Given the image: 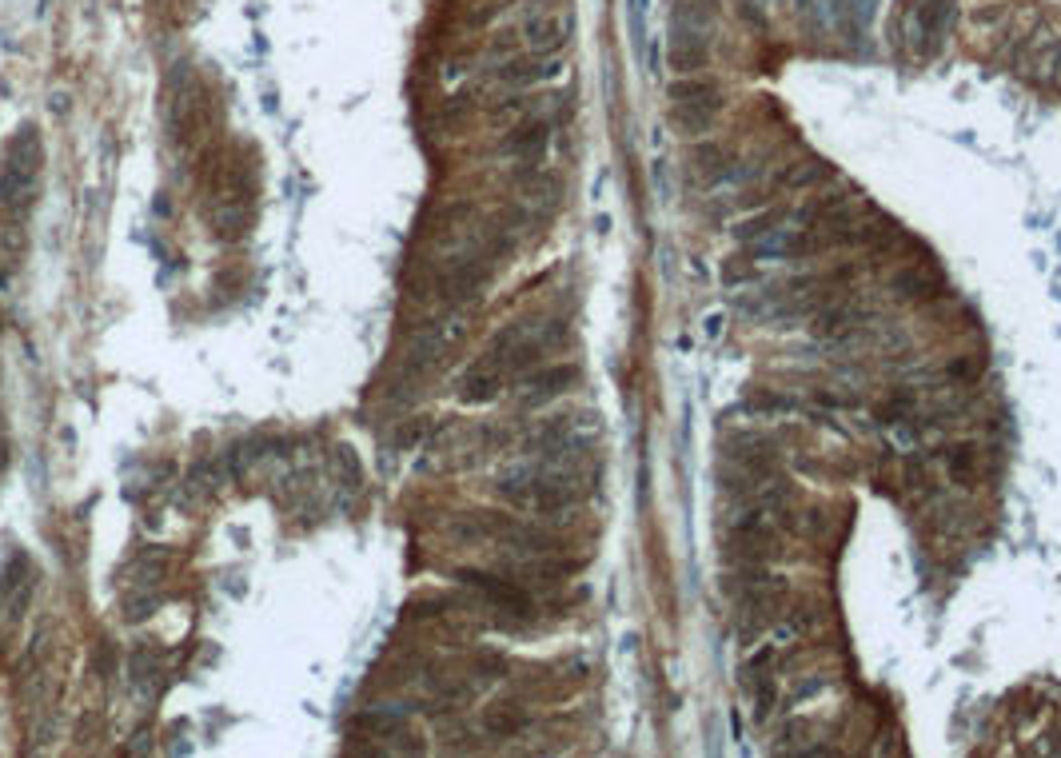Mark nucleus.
I'll return each mask as SVG.
<instances>
[{
  "label": "nucleus",
  "mask_w": 1061,
  "mask_h": 758,
  "mask_svg": "<svg viewBox=\"0 0 1061 758\" xmlns=\"http://www.w3.org/2000/svg\"><path fill=\"white\" fill-rule=\"evenodd\" d=\"M563 72V64L555 56H543V52H531V60H507L499 68V80L503 84H515V88H527V84H547Z\"/></svg>",
  "instance_id": "obj_5"
},
{
  "label": "nucleus",
  "mask_w": 1061,
  "mask_h": 758,
  "mask_svg": "<svg viewBox=\"0 0 1061 758\" xmlns=\"http://www.w3.org/2000/svg\"><path fill=\"white\" fill-rule=\"evenodd\" d=\"M942 463H946V471H950V479L954 483H970L974 479V447H946L942 451Z\"/></svg>",
  "instance_id": "obj_12"
},
{
  "label": "nucleus",
  "mask_w": 1061,
  "mask_h": 758,
  "mask_svg": "<svg viewBox=\"0 0 1061 758\" xmlns=\"http://www.w3.org/2000/svg\"><path fill=\"white\" fill-rule=\"evenodd\" d=\"M722 112V100H683L671 108V124L683 136H703L714 128V116Z\"/></svg>",
  "instance_id": "obj_8"
},
{
  "label": "nucleus",
  "mask_w": 1061,
  "mask_h": 758,
  "mask_svg": "<svg viewBox=\"0 0 1061 758\" xmlns=\"http://www.w3.org/2000/svg\"><path fill=\"white\" fill-rule=\"evenodd\" d=\"M1054 84H1061V60H1058V72H1054Z\"/></svg>",
  "instance_id": "obj_16"
},
{
  "label": "nucleus",
  "mask_w": 1061,
  "mask_h": 758,
  "mask_svg": "<svg viewBox=\"0 0 1061 758\" xmlns=\"http://www.w3.org/2000/svg\"><path fill=\"white\" fill-rule=\"evenodd\" d=\"M523 44L531 52H543V56H555L559 48H567L571 32H575V16L567 8H539L523 20Z\"/></svg>",
  "instance_id": "obj_2"
},
{
  "label": "nucleus",
  "mask_w": 1061,
  "mask_h": 758,
  "mask_svg": "<svg viewBox=\"0 0 1061 758\" xmlns=\"http://www.w3.org/2000/svg\"><path fill=\"white\" fill-rule=\"evenodd\" d=\"M894 292L906 296V300H922V296L934 292V276L926 268H906V272L894 276Z\"/></svg>",
  "instance_id": "obj_11"
},
{
  "label": "nucleus",
  "mask_w": 1061,
  "mask_h": 758,
  "mask_svg": "<svg viewBox=\"0 0 1061 758\" xmlns=\"http://www.w3.org/2000/svg\"><path fill=\"white\" fill-rule=\"evenodd\" d=\"M459 579H463L467 587H475L479 595H487L491 603H499V607H511L515 615H523V611L531 607L527 591H523V587H515L511 579H499V575H487V571H459Z\"/></svg>",
  "instance_id": "obj_4"
},
{
  "label": "nucleus",
  "mask_w": 1061,
  "mask_h": 758,
  "mask_svg": "<svg viewBox=\"0 0 1061 758\" xmlns=\"http://www.w3.org/2000/svg\"><path fill=\"white\" fill-rule=\"evenodd\" d=\"M503 372L495 368V364H487V360H479L467 376L459 379V399L463 403H491L499 391H503Z\"/></svg>",
  "instance_id": "obj_7"
},
{
  "label": "nucleus",
  "mask_w": 1061,
  "mask_h": 758,
  "mask_svg": "<svg viewBox=\"0 0 1061 758\" xmlns=\"http://www.w3.org/2000/svg\"><path fill=\"white\" fill-rule=\"evenodd\" d=\"M527 723V715L523 711H507V707H495V711H487V719H483V727L491 731V735H499V739H507V735H519V727Z\"/></svg>",
  "instance_id": "obj_13"
},
{
  "label": "nucleus",
  "mask_w": 1061,
  "mask_h": 758,
  "mask_svg": "<svg viewBox=\"0 0 1061 758\" xmlns=\"http://www.w3.org/2000/svg\"><path fill=\"white\" fill-rule=\"evenodd\" d=\"M834 172L826 168V164H818V160H798V164H790L782 176H778V184L782 188H790V192H802V188H818V184H826Z\"/></svg>",
  "instance_id": "obj_9"
},
{
  "label": "nucleus",
  "mask_w": 1061,
  "mask_h": 758,
  "mask_svg": "<svg viewBox=\"0 0 1061 758\" xmlns=\"http://www.w3.org/2000/svg\"><path fill=\"white\" fill-rule=\"evenodd\" d=\"M1061 60V32L1042 24L1034 36H1022V56H1018V68L1022 76L1038 80V84H1054V72H1058Z\"/></svg>",
  "instance_id": "obj_3"
},
{
  "label": "nucleus",
  "mask_w": 1061,
  "mask_h": 758,
  "mask_svg": "<svg viewBox=\"0 0 1061 758\" xmlns=\"http://www.w3.org/2000/svg\"><path fill=\"white\" fill-rule=\"evenodd\" d=\"M575 368H567V364H559V368H543V372H535V376H527V383H523V391H519V403L523 407H539V403H547V399H555V395H563L571 383H575Z\"/></svg>",
  "instance_id": "obj_6"
},
{
  "label": "nucleus",
  "mask_w": 1061,
  "mask_h": 758,
  "mask_svg": "<svg viewBox=\"0 0 1061 758\" xmlns=\"http://www.w3.org/2000/svg\"><path fill=\"white\" fill-rule=\"evenodd\" d=\"M36 176H40V136L32 124H24L0 164V208L4 212H24L32 204L36 192Z\"/></svg>",
  "instance_id": "obj_1"
},
{
  "label": "nucleus",
  "mask_w": 1061,
  "mask_h": 758,
  "mask_svg": "<svg viewBox=\"0 0 1061 758\" xmlns=\"http://www.w3.org/2000/svg\"><path fill=\"white\" fill-rule=\"evenodd\" d=\"M778 224H782V212H778V208H770V212H762V216H754V220L738 224V236H742V240H758V236L774 232Z\"/></svg>",
  "instance_id": "obj_15"
},
{
  "label": "nucleus",
  "mask_w": 1061,
  "mask_h": 758,
  "mask_svg": "<svg viewBox=\"0 0 1061 758\" xmlns=\"http://www.w3.org/2000/svg\"><path fill=\"white\" fill-rule=\"evenodd\" d=\"M403 723H407V711H403V707H371V711H363V715H359V727L375 731L379 739H387V735L403 731Z\"/></svg>",
  "instance_id": "obj_10"
},
{
  "label": "nucleus",
  "mask_w": 1061,
  "mask_h": 758,
  "mask_svg": "<svg viewBox=\"0 0 1061 758\" xmlns=\"http://www.w3.org/2000/svg\"><path fill=\"white\" fill-rule=\"evenodd\" d=\"M547 144V128L543 124H531V128H519L511 140H507V148L511 152H539Z\"/></svg>",
  "instance_id": "obj_14"
}]
</instances>
